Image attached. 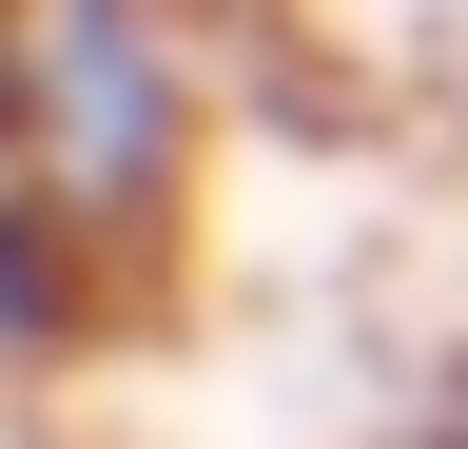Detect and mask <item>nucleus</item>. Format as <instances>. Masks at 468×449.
Wrapping results in <instances>:
<instances>
[{"instance_id": "f257e3e1", "label": "nucleus", "mask_w": 468, "mask_h": 449, "mask_svg": "<svg viewBox=\"0 0 468 449\" xmlns=\"http://www.w3.org/2000/svg\"><path fill=\"white\" fill-rule=\"evenodd\" d=\"M20 196L58 215V235H156V196H176V156H196V59H176V20L156 0H39V39H20Z\"/></svg>"}]
</instances>
